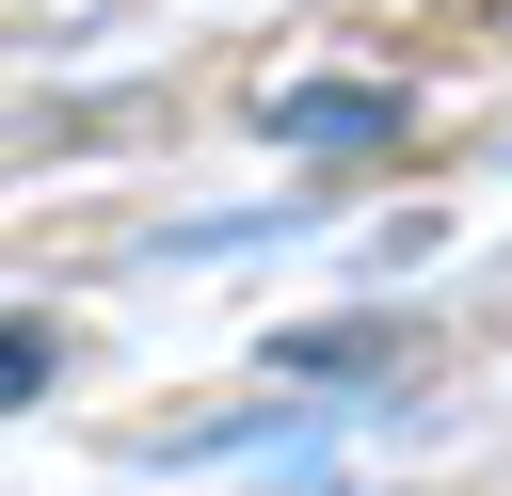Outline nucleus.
Wrapping results in <instances>:
<instances>
[{
  "label": "nucleus",
  "instance_id": "nucleus-3",
  "mask_svg": "<svg viewBox=\"0 0 512 496\" xmlns=\"http://www.w3.org/2000/svg\"><path fill=\"white\" fill-rule=\"evenodd\" d=\"M48 368H64V352H48V320H16V304H0V416H16Z\"/></svg>",
  "mask_w": 512,
  "mask_h": 496
},
{
  "label": "nucleus",
  "instance_id": "nucleus-2",
  "mask_svg": "<svg viewBox=\"0 0 512 496\" xmlns=\"http://www.w3.org/2000/svg\"><path fill=\"white\" fill-rule=\"evenodd\" d=\"M400 352V320H336V336H272V368L288 384H336V368H384Z\"/></svg>",
  "mask_w": 512,
  "mask_h": 496
},
{
  "label": "nucleus",
  "instance_id": "nucleus-1",
  "mask_svg": "<svg viewBox=\"0 0 512 496\" xmlns=\"http://www.w3.org/2000/svg\"><path fill=\"white\" fill-rule=\"evenodd\" d=\"M272 128H288V144H384L400 96H384V80H304V96H272Z\"/></svg>",
  "mask_w": 512,
  "mask_h": 496
}]
</instances>
